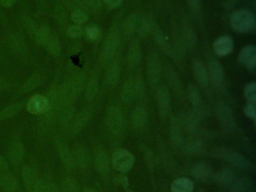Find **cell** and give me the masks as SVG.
<instances>
[{
	"instance_id": "obj_45",
	"label": "cell",
	"mask_w": 256,
	"mask_h": 192,
	"mask_svg": "<svg viewBox=\"0 0 256 192\" xmlns=\"http://www.w3.org/2000/svg\"><path fill=\"white\" fill-rule=\"evenodd\" d=\"M84 31L79 25L70 26L67 30V35L71 39H78L82 36Z\"/></svg>"
},
{
	"instance_id": "obj_20",
	"label": "cell",
	"mask_w": 256,
	"mask_h": 192,
	"mask_svg": "<svg viewBox=\"0 0 256 192\" xmlns=\"http://www.w3.org/2000/svg\"><path fill=\"white\" fill-rule=\"evenodd\" d=\"M171 192H193L194 183L190 179L182 177L176 179L171 186Z\"/></svg>"
},
{
	"instance_id": "obj_31",
	"label": "cell",
	"mask_w": 256,
	"mask_h": 192,
	"mask_svg": "<svg viewBox=\"0 0 256 192\" xmlns=\"http://www.w3.org/2000/svg\"><path fill=\"white\" fill-rule=\"evenodd\" d=\"M136 98L135 81L129 80L125 83L122 90V98L126 103H131Z\"/></svg>"
},
{
	"instance_id": "obj_13",
	"label": "cell",
	"mask_w": 256,
	"mask_h": 192,
	"mask_svg": "<svg viewBox=\"0 0 256 192\" xmlns=\"http://www.w3.org/2000/svg\"><path fill=\"white\" fill-rule=\"evenodd\" d=\"M220 155L235 167H240L242 169H246L248 167L249 163L247 158L239 152L232 150H223L221 152Z\"/></svg>"
},
{
	"instance_id": "obj_28",
	"label": "cell",
	"mask_w": 256,
	"mask_h": 192,
	"mask_svg": "<svg viewBox=\"0 0 256 192\" xmlns=\"http://www.w3.org/2000/svg\"><path fill=\"white\" fill-rule=\"evenodd\" d=\"M120 76V66L118 62H112L107 69L106 78L110 86H115L119 82Z\"/></svg>"
},
{
	"instance_id": "obj_47",
	"label": "cell",
	"mask_w": 256,
	"mask_h": 192,
	"mask_svg": "<svg viewBox=\"0 0 256 192\" xmlns=\"http://www.w3.org/2000/svg\"><path fill=\"white\" fill-rule=\"evenodd\" d=\"M244 113L246 116H248L250 119L256 120V105L255 102L247 101L244 107Z\"/></svg>"
},
{
	"instance_id": "obj_41",
	"label": "cell",
	"mask_w": 256,
	"mask_h": 192,
	"mask_svg": "<svg viewBox=\"0 0 256 192\" xmlns=\"http://www.w3.org/2000/svg\"><path fill=\"white\" fill-rule=\"evenodd\" d=\"M71 20L75 23L76 25H81L84 24L88 20V16L81 10H75L71 14Z\"/></svg>"
},
{
	"instance_id": "obj_25",
	"label": "cell",
	"mask_w": 256,
	"mask_h": 192,
	"mask_svg": "<svg viewBox=\"0 0 256 192\" xmlns=\"http://www.w3.org/2000/svg\"><path fill=\"white\" fill-rule=\"evenodd\" d=\"M89 118H90V114L88 112L84 111L81 112L76 118L75 120L72 122V126L70 127V133L72 135H76L77 134L79 133L84 126L87 124L88 122Z\"/></svg>"
},
{
	"instance_id": "obj_55",
	"label": "cell",
	"mask_w": 256,
	"mask_h": 192,
	"mask_svg": "<svg viewBox=\"0 0 256 192\" xmlns=\"http://www.w3.org/2000/svg\"><path fill=\"white\" fill-rule=\"evenodd\" d=\"M16 0H0V3L5 8H10L15 3Z\"/></svg>"
},
{
	"instance_id": "obj_53",
	"label": "cell",
	"mask_w": 256,
	"mask_h": 192,
	"mask_svg": "<svg viewBox=\"0 0 256 192\" xmlns=\"http://www.w3.org/2000/svg\"><path fill=\"white\" fill-rule=\"evenodd\" d=\"M8 169V163L7 162L6 160H5L2 155H0V171L5 172V171H6Z\"/></svg>"
},
{
	"instance_id": "obj_3",
	"label": "cell",
	"mask_w": 256,
	"mask_h": 192,
	"mask_svg": "<svg viewBox=\"0 0 256 192\" xmlns=\"http://www.w3.org/2000/svg\"><path fill=\"white\" fill-rule=\"evenodd\" d=\"M215 113L222 127L227 131H232L235 126V117L231 107L224 102H219L215 106Z\"/></svg>"
},
{
	"instance_id": "obj_34",
	"label": "cell",
	"mask_w": 256,
	"mask_h": 192,
	"mask_svg": "<svg viewBox=\"0 0 256 192\" xmlns=\"http://www.w3.org/2000/svg\"><path fill=\"white\" fill-rule=\"evenodd\" d=\"M59 114V120L62 124L65 125L69 123L75 113V107L72 104H65L62 106Z\"/></svg>"
},
{
	"instance_id": "obj_27",
	"label": "cell",
	"mask_w": 256,
	"mask_h": 192,
	"mask_svg": "<svg viewBox=\"0 0 256 192\" xmlns=\"http://www.w3.org/2000/svg\"><path fill=\"white\" fill-rule=\"evenodd\" d=\"M74 158H75V164L78 165L81 169H85L89 165V155L85 148L81 146L75 147L74 151Z\"/></svg>"
},
{
	"instance_id": "obj_44",
	"label": "cell",
	"mask_w": 256,
	"mask_h": 192,
	"mask_svg": "<svg viewBox=\"0 0 256 192\" xmlns=\"http://www.w3.org/2000/svg\"><path fill=\"white\" fill-rule=\"evenodd\" d=\"M183 147H184L185 151L188 153H197L201 149V143L196 140H193V141H188L185 144Z\"/></svg>"
},
{
	"instance_id": "obj_22",
	"label": "cell",
	"mask_w": 256,
	"mask_h": 192,
	"mask_svg": "<svg viewBox=\"0 0 256 192\" xmlns=\"http://www.w3.org/2000/svg\"><path fill=\"white\" fill-rule=\"evenodd\" d=\"M110 161L108 155L104 151H99L95 156V167L100 174H105L108 172Z\"/></svg>"
},
{
	"instance_id": "obj_8",
	"label": "cell",
	"mask_w": 256,
	"mask_h": 192,
	"mask_svg": "<svg viewBox=\"0 0 256 192\" xmlns=\"http://www.w3.org/2000/svg\"><path fill=\"white\" fill-rule=\"evenodd\" d=\"M206 71L209 82L211 83L215 88L220 87L224 81V69L222 65L216 61H210L207 64Z\"/></svg>"
},
{
	"instance_id": "obj_32",
	"label": "cell",
	"mask_w": 256,
	"mask_h": 192,
	"mask_svg": "<svg viewBox=\"0 0 256 192\" xmlns=\"http://www.w3.org/2000/svg\"><path fill=\"white\" fill-rule=\"evenodd\" d=\"M54 34L49 27H42L36 31V40L39 45L45 47L52 36Z\"/></svg>"
},
{
	"instance_id": "obj_57",
	"label": "cell",
	"mask_w": 256,
	"mask_h": 192,
	"mask_svg": "<svg viewBox=\"0 0 256 192\" xmlns=\"http://www.w3.org/2000/svg\"><path fill=\"white\" fill-rule=\"evenodd\" d=\"M83 192H97L96 191L93 190V189H85V190L83 191Z\"/></svg>"
},
{
	"instance_id": "obj_54",
	"label": "cell",
	"mask_w": 256,
	"mask_h": 192,
	"mask_svg": "<svg viewBox=\"0 0 256 192\" xmlns=\"http://www.w3.org/2000/svg\"><path fill=\"white\" fill-rule=\"evenodd\" d=\"M46 192H58V190L53 183L46 181Z\"/></svg>"
},
{
	"instance_id": "obj_48",
	"label": "cell",
	"mask_w": 256,
	"mask_h": 192,
	"mask_svg": "<svg viewBox=\"0 0 256 192\" xmlns=\"http://www.w3.org/2000/svg\"><path fill=\"white\" fill-rule=\"evenodd\" d=\"M189 9L193 15L198 16L201 11L200 0H186Z\"/></svg>"
},
{
	"instance_id": "obj_49",
	"label": "cell",
	"mask_w": 256,
	"mask_h": 192,
	"mask_svg": "<svg viewBox=\"0 0 256 192\" xmlns=\"http://www.w3.org/2000/svg\"><path fill=\"white\" fill-rule=\"evenodd\" d=\"M86 35L90 40L96 42L100 39V31L97 27H89L86 30Z\"/></svg>"
},
{
	"instance_id": "obj_24",
	"label": "cell",
	"mask_w": 256,
	"mask_h": 192,
	"mask_svg": "<svg viewBox=\"0 0 256 192\" xmlns=\"http://www.w3.org/2000/svg\"><path fill=\"white\" fill-rule=\"evenodd\" d=\"M182 41L183 46L193 48L197 44V37L191 26H184L182 29Z\"/></svg>"
},
{
	"instance_id": "obj_10",
	"label": "cell",
	"mask_w": 256,
	"mask_h": 192,
	"mask_svg": "<svg viewBox=\"0 0 256 192\" xmlns=\"http://www.w3.org/2000/svg\"><path fill=\"white\" fill-rule=\"evenodd\" d=\"M57 152L59 154L62 164L68 171H73L75 170L76 164H75V158H74L73 152L70 150L69 147L67 146L65 143L59 141L57 143Z\"/></svg>"
},
{
	"instance_id": "obj_23",
	"label": "cell",
	"mask_w": 256,
	"mask_h": 192,
	"mask_svg": "<svg viewBox=\"0 0 256 192\" xmlns=\"http://www.w3.org/2000/svg\"><path fill=\"white\" fill-rule=\"evenodd\" d=\"M154 39L157 45L161 48V50H164L168 55L171 54L173 45H171L168 38L159 28H155L154 30Z\"/></svg>"
},
{
	"instance_id": "obj_60",
	"label": "cell",
	"mask_w": 256,
	"mask_h": 192,
	"mask_svg": "<svg viewBox=\"0 0 256 192\" xmlns=\"http://www.w3.org/2000/svg\"></svg>"
},
{
	"instance_id": "obj_35",
	"label": "cell",
	"mask_w": 256,
	"mask_h": 192,
	"mask_svg": "<svg viewBox=\"0 0 256 192\" xmlns=\"http://www.w3.org/2000/svg\"><path fill=\"white\" fill-rule=\"evenodd\" d=\"M45 48L51 55L56 57V56H59L61 52L60 41L56 35L53 34L50 40L45 45Z\"/></svg>"
},
{
	"instance_id": "obj_14",
	"label": "cell",
	"mask_w": 256,
	"mask_h": 192,
	"mask_svg": "<svg viewBox=\"0 0 256 192\" xmlns=\"http://www.w3.org/2000/svg\"><path fill=\"white\" fill-rule=\"evenodd\" d=\"M233 48L234 43L229 36H221L213 44V50L219 56H224L229 54L232 51Z\"/></svg>"
},
{
	"instance_id": "obj_52",
	"label": "cell",
	"mask_w": 256,
	"mask_h": 192,
	"mask_svg": "<svg viewBox=\"0 0 256 192\" xmlns=\"http://www.w3.org/2000/svg\"><path fill=\"white\" fill-rule=\"evenodd\" d=\"M106 5L111 8H116L120 6L123 2V0H104Z\"/></svg>"
},
{
	"instance_id": "obj_30",
	"label": "cell",
	"mask_w": 256,
	"mask_h": 192,
	"mask_svg": "<svg viewBox=\"0 0 256 192\" xmlns=\"http://www.w3.org/2000/svg\"><path fill=\"white\" fill-rule=\"evenodd\" d=\"M138 17L136 14H132L129 16L123 23V33L125 37L129 38L136 31L137 23Z\"/></svg>"
},
{
	"instance_id": "obj_59",
	"label": "cell",
	"mask_w": 256,
	"mask_h": 192,
	"mask_svg": "<svg viewBox=\"0 0 256 192\" xmlns=\"http://www.w3.org/2000/svg\"><path fill=\"white\" fill-rule=\"evenodd\" d=\"M28 192H32L31 191H28Z\"/></svg>"
},
{
	"instance_id": "obj_16",
	"label": "cell",
	"mask_w": 256,
	"mask_h": 192,
	"mask_svg": "<svg viewBox=\"0 0 256 192\" xmlns=\"http://www.w3.org/2000/svg\"><path fill=\"white\" fill-rule=\"evenodd\" d=\"M25 155V149L20 141H15L11 144L8 149V158L11 164L17 165L21 162Z\"/></svg>"
},
{
	"instance_id": "obj_18",
	"label": "cell",
	"mask_w": 256,
	"mask_h": 192,
	"mask_svg": "<svg viewBox=\"0 0 256 192\" xmlns=\"http://www.w3.org/2000/svg\"><path fill=\"white\" fill-rule=\"evenodd\" d=\"M165 75L166 76L167 81L171 86V88L174 89V91L177 93L181 92V83L176 71L170 63L165 64Z\"/></svg>"
},
{
	"instance_id": "obj_26",
	"label": "cell",
	"mask_w": 256,
	"mask_h": 192,
	"mask_svg": "<svg viewBox=\"0 0 256 192\" xmlns=\"http://www.w3.org/2000/svg\"><path fill=\"white\" fill-rule=\"evenodd\" d=\"M192 176L196 180L204 181L209 178V176L211 174V171L209 166L205 163L200 162L196 164L193 167L191 171Z\"/></svg>"
},
{
	"instance_id": "obj_4",
	"label": "cell",
	"mask_w": 256,
	"mask_h": 192,
	"mask_svg": "<svg viewBox=\"0 0 256 192\" xmlns=\"http://www.w3.org/2000/svg\"><path fill=\"white\" fill-rule=\"evenodd\" d=\"M161 65L159 57L155 52L151 53L148 58L147 72L150 84L152 87L156 85L161 76Z\"/></svg>"
},
{
	"instance_id": "obj_9",
	"label": "cell",
	"mask_w": 256,
	"mask_h": 192,
	"mask_svg": "<svg viewBox=\"0 0 256 192\" xmlns=\"http://www.w3.org/2000/svg\"><path fill=\"white\" fill-rule=\"evenodd\" d=\"M157 107L161 116H167L171 110V94L166 87H158L155 93Z\"/></svg>"
},
{
	"instance_id": "obj_17",
	"label": "cell",
	"mask_w": 256,
	"mask_h": 192,
	"mask_svg": "<svg viewBox=\"0 0 256 192\" xmlns=\"http://www.w3.org/2000/svg\"><path fill=\"white\" fill-rule=\"evenodd\" d=\"M18 188V182L11 174H0V189L4 192H15Z\"/></svg>"
},
{
	"instance_id": "obj_1",
	"label": "cell",
	"mask_w": 256,
	"mask_h": 192,
	"mask_svg": "<svg viewBox=\"0 0 256 192\" xmlns=\"http://www.w3.org/2000/svg\"><path fill=\"white\" fill-rule=\"evenodd\" d=\"M231 28L238 33H248L256 27V17L248 10L235 11L231 16Z\"/></svg>"
},
{
	"instance_id": "obj_19",
	"label": "cell",
	"mask_w": 256,
	"mask_h": 192,
	"mask_svg": "<svg viewBox=\"0 0 256 192\" xmlns=\"http://www.w3.org/2000/svg\"><path fill=\"white\" fill-rule=\"evenodd\" d=\"M21 177L27 191H31L34 187L36 182L39 180L37 173L33 167H30V166L23 167L21 171Z\"/></svg>"
},
{
	"instance_id": "obj_46",
	"label": "cell",
	"mask_w": 256,
	"mask_h": 192,
	"mask_svg": "<svg viewBox=\"0 0 256 192\" xmlns=\"http://www.w3.org/2000/svg\"><path fill=\"white\" fill-rule=\"evenodd\" d=\"M250 188V183L247 180H240L234 183L232 190L234 192H247Z\"/></svg>"
},
{
	"instance_id": "obj_7",
	"label": "cell",
	"mask_w": 256,
	"mask_h": 192,
	"mask_svg": "<svg viewBox=\"0 0 256 192\" xmlns=\"http://www.w3.org/2000/svg\"><path fill=\"white\" fill-rule=\"evenodd\" d=\"M120 36L117 32L113 30L111 33H109L107 37L106 38L102 48V55L104 60H109L113 57L120 45Z\"/></svg>"
},
{
	"instance_id": "obj_15",
	"label": "cell",
	"mask_w": 256,
	"mask_h": 192,
	"mask_svg": "<svg viewBox=\"0 0 256 192\" xmlns=\"http://www.w3.org/2000/svg\"><path fill=\"white\" fill-rule=\"evenodd\" d=\"M142 47L138 39H133L129 44L127 51V62L131 66L138 65L142 59Z\"/></svg>"
},
{
	"instance_id": "obj_6",
	"label": "cell",
	"mask_w": 256,
	"mask_h": 192,
	"mask_svg": "<svg viewBox=\"0 0 256 192\" xmlns=\"http://www.w3.org/2000/svg\"><path fill=\"white\" fill-rule=\"evenodd\" d=\"M107 124L109 130L113 134H119L123 127V115L119 107H113L109 109L107 113Z\"/></svg>"
},
{
	"instance_id": "obj_37",
	"label": "cell",
	"mask_w": 256,
	"mask_h": 192,
	"mask_svg": "<svg viewBox=\"0 0 256 192\" xmlns=\"http://www.w3.org/2000/svg\"><path fill=\"white\" fill-rule=\"evenodd\" d=\"M42 82V78L39 75H33L29 78L21 87L22 93H30L41 85Z\"/></svg>"
},
{
	"instance_id": "obj_21",
	"label": "cell",
	"mask_w": 256,
	"mask_h": 192,
	"mask_svg": "<svg viewBox=\"0 0 256 192\" xmlns=\"http://www.w3.org/2000/svg\"><path fill=\"white\" fill-rule=\"evenodd\" d=\"M153 24H154L153 19L149 15L138 17L136 31L135 32L139 37H145L152 30Z\"/></svg>"
},
{
	"instance_id": "obj_58",
	"label": "cell",
	"mask_w": 256,
	"mask_h": 192,
	"mask_svg": "<svg viewBox=\"0 0 256 192\" xmlns=\"http://www.w3.org/2000/svg\"><path fill=\"white\" fill-rule=\"evenodd\" d=\"M2 85H3V81L2 79H0V87H2Z\"/></svg>"
},
{
	"instance_id": "obj_5",
	"label": "cell",
	"mask_w": 256,
	"mask_h": 192,
	"mask_svg": "<svg viewBox=\"0 0 256 192\" xmlns=\"http://www.w3.org/2000/svg\"><path fill=\"white\" fill-rule=\"evenodd\" d=\"M27 108L32 114H45L49 112L50 108L49 98L42 95H35L27 101Z\"/></svg>"
},
{
	"instance_id": "obj_51",
	"label": "cell",
	"mask_w": 256,
	"mask_h": 192,
	"mask_svg": "<svg viewBox=\"0 0 256 192\" xmlns=\"http://www.w3.org/2000/svg\"><path fill=\"white\" fill-rule=\"evenodd\" d=\"M84 3L87 5V7L91 8V9H99L101 6V1L100 0H84Z\"/></svg>"
},
{
	"instance_id": "obj_11",
	"label": "cell",
	"mask_w": 256,
	"mask_h": 192,
	"mask_svg": "<svg viewBox=\"0 0 256 192\" xmlns=\"http://www.w3.org/2000/svg\"><path fill=\"white\" fill-rule=\"evenodd\" d=\"M238 61L247 68L254 71L256 67V48L253 45L244 47L240 53Z\"/></svg>"
},
{
	"instance_id": "obj_2",
	"label": "cell",
	"mask_w": 256,
	"mask_h": 192,
	"mask_svg": "<svg viewBox=\"0 0 256 192\" xmlns=\"http://www.w3.org/2000/svg\"><path fill=\"white\" fill-rule=\"evenodd\" d=\"M135 164V157L125 149L116 150L112 156L113 168L120 174H126L132 170Z\"/></svg>"
},
{
	"instance_id": "obj_40",
	"label": "cell",
	"mask_w": 256,
	"mask_h": 192,
	"mask_svg": "<svg viewBox=\"0 0 256 192\" xmlns=\"http://www.w3.org/2000/svg\"><path fill=\"white\" fill-rule=\"evenodd\" d=\"M234 180V174L228 168H224L217 175V181L222 186L231 185Z\"/></svg>"
},
{
	"instance_id": "obj_42",
	"label": "cell",
	"mask_w": 256,
	"mask_h": 192,
	"mask_svg": "<svg viewBox=\"0 0 256 192\" xmlns=\"http://www.w3.org/2000/svg\"><path fill=\"white\" fill-rule=\"evenodd\" d=\"M244 96L247 101L256 102V84L255 82L247 84L244 90Z\"/></svg>"
},
{
	"instance_id": "obj_43",
	"label": "cell",
	"mask_w": 256,
	"mask_h": 192,
	"mask_svg": "<svg viewBox=\"0 0 256 192\" xmlns=\"http://www.w3.org/2000/svg\"><path fill=\"white\" fill-rule=\"evenodd\" d=\"M97 90H98V84H97L95 80H93L89 83L87 89H86V98H87V99L91 101L95 98Z\"/></svg>"
},
{
	"instance_id": "obj_56",
	"label": "cell",
	"mask_w": 256,
	"mask_h": 192,
	"mask_svg": "<svg viewBox=\"0 0 256 192\" xmlns=\"http://www.w3.org/2000/svg\"><path fill=\"white\" fill-rule=\"evenodd\" d=\"M238 1H239V0H228V2L230 4V5H235V4H236Z\"/></svg>"
},
{
	"instance_id": "obj_38",
	"label": "cell",
	"mask_w": 256,
	"mask_h": 192,
	"mask_svg": "<svg viewBox=\"0 0 256 192\" xmlns=\"http://www.w3.org/2000/svg\"><path fill=\"white\" fill-rule=\"evenodd\" d=\"M187 97H188L189 101L192 105L194 106L195 107L200 106V93H199V90L194 84L189 85L188 90H187Z\"/></svg>"
},
{
	"instance_id": "obj_12",
	"label": "cell",
	"mask_w": 256,
	"mask_h": 192,
	"mask_svg": "<svg viewBox=\"0 0 256 192\" xmlns=\"http://www.w3.org/2000/svg\"><path fill=\"white\" fill-rule=\"evenodd\" d=\"M193 75L197 84L204 90H206L209 86L207 71L204 64L199 59H195L192 64Z\"/></svg>"
},
{
	"instance_id": "obj_29",
	"label": "cell",
	"mask_w": 256,
	"mask_h": 192,
	"mask_svg": "<svg viewBox=\"0 0 256 192\" xmlns=\"http://www.w3.org/2000/svg\"><path fill=\"white\" fill-rule=\"evenodd\" d=\"M147 114L142 107H137L132 113V125L135 130L143 129L146 123Z\"/></svg>"
},
{
	"instance_id": "obj_39",
	"label": "cell",
	"mask_w": 256,
	"mask_h": 192,
	"mask_svg": "<svg viewBox=\"0 0 256 192\" xmlns=\"http://www.w3.org/2000/svg\"><path fill=\"white\" fill-rule=\"evenodd\" d=\"M61 188L63 192H79V186L75 179L66 177L61 182Z\"/></svg>"
},
{
	"instance_id": "obj_33",
	"label": "cell",
	"mask_w": 256,
	"mask_h": 192,
	"mask_svg": "<svg viewBox=\"0 0 256 192\" xmlns=\"http://www.w3.org/2000/svg\"><path fill=\"white\" fill-rule=\"evenodd\" d=\"M199 116H200V112L199 110H196L189 113L184 118L183 124L187 130L193 131L196 129L199 123Z\"/></svg>"
},
{
	"instance_id": "obj_50",
	"label": "cell",
	"mask_w": 256,
	"mask_h": 192,
	"mask_svg": "<svg viewBox=\"0 0 256 192\" xmlns=\"http://www.w3.org/2000/svg\"><path fill=\"white\" fill-rule=\"evenodd\" d=\"M114 182L116 185L121 186L123 189H126L129 188V183L127 177L125 174H120L116 176L114 179Z\"/></svg>"
},
{
	"instance_id": "obj_36",
	"label": "cell",
	"mask_w": 256,
	"mask_h": 192,
	"mask_svg": "<svg viewBox=\"0 0 256 192\" xmlns=\"http://www.w3.org/2000/svg\"><path fill=\"white\" fill-rule=\"evenodd\" d=\"M23 103L11 104L0 112V120L8 119L17 115L23 109Z\"/></svg>"
}]
</instances>
